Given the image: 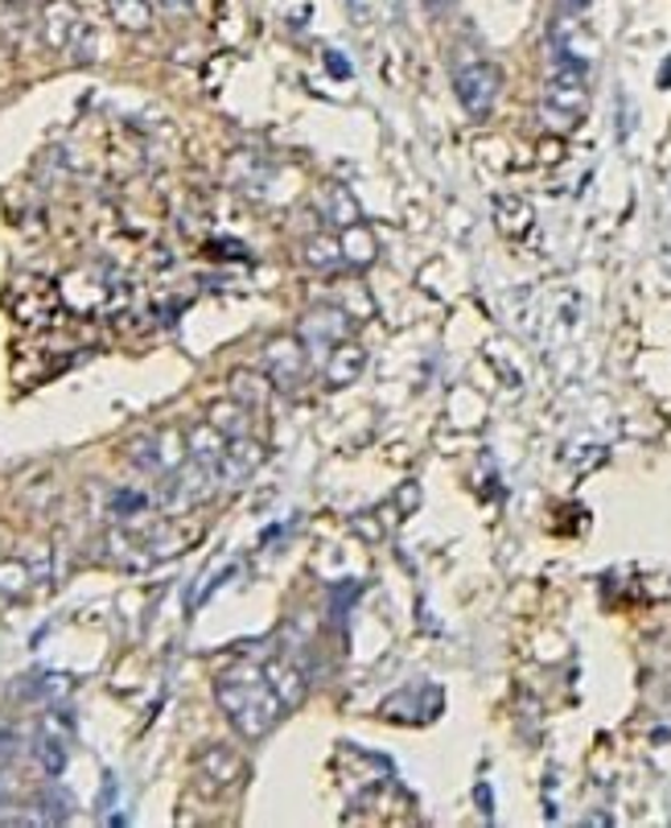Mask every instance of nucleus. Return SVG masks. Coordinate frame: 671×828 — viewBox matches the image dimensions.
I'll list each match as a JSON object with an SVG mask.
<instances>
[{
  "mask_svg": "<svg viewBox=\"0 0 671 828\" xmlns=\"http://www.w3.org/2000/svg\"><path fill=\"white\" fill-rule=\"evenodd\" d=\"M215 696H218V710L227 713V722H231L248 742L272 734V726H276L281 713H285V705L276 701V693H272L269 680H264V668H227L215 684Z\"/></svg>",
  "mask_w": 671,
  "mask_h": 828,
  "instance_id": "nucleus-1",
  "label": "nucleus"
},
{
  "mask_svg": "<svg viewBox=\"0 0 671 828\" xmlns=\"http://www.w3.org/2000/svg\"><path fill=\"white\" fill-rule=\"evenodd\" d=\"M589 67H572V63H556V70L548 75V87H544V120L569 133L581 124L589 107V83H585Z\"/></svg>",
  "mask_w": 671,
  "mask_h": 828,
  "instance_id": "nucleus-2",
  "label": "nucleus"
},
{
  "mask_svg": "<svg viewBox=\"0 0 671 828\" xmlns=\"http://www.w3.org/2000/svg\"><path fill=\"white\" fill-rule=\"evenodd\" d=\"M454 91L474 120H487L490 107L499 103V91H503V70L494 63H470L454 75Z\"/></svg>",
  "mask_w": 671,
  "mask_h": 828,
  "instance_id": "nucleus-3",
  "label": "nucleus"
},
{
  "mask_svg": "<svg viewBox=\"0 0 671 828\" xmlns=\"http://www.w3.org/2000/svg\"><path fill=\"white\" fill-rule=\"evenodd\" d=\"M128 457H133L140 470L166 474L169 478V474L185 462V433L161 429V433H152V438H136L133 445H128Z\"/></svg>",
  "mask_w": 671,
  "mask_h": 828,
  "instance_id": "nucleus-4",
  "label": "nucleus"
},
{
  "mask_svg": "<svg viewBox=\"0 0 671 828\" xmlns=\"http://www.w3.org/2000/svg\"><path fill=\"white\" fill-rule=\"evenodd\" d=\"M243 775H248V762L231 746L206 742L198 750V783L206 792H231L236 783H243Z\"/></svg>",
  "mask_w": 671,
  "mask_h": 828,
  "instance_id": "nucleus-5",
  "label": "nucleus"
},
{
  "mask_svg": "<svg viewBox=\"0 0 671 828\" xmlns=\"http://www.w3.org/2000/svg\"><path fill=\"white\" fill-rule=\"evenodd\" d=\"M264 367H269V379L276 388H297L305 379V367H309V351H305L302 339H272L264 347Z\"/></svg>",
  "mask_w": 671,
  "mask_h": 828,
  "instance_id": "nucleus-6",
  "label": "nucleus"
},
{
  "mask_svg": "<svg viewBox=\"0 0 671 828\" xmlns=\"http://www.w3.org/2000/svg\"><path fill=\"white\" fill-rule=\"evenodd\" d=\"M297 339L305 342V351H330L342 339H351V318L342 309H314L309 318L302 321Z\"/></svg>",
  "mask_w": 671,
  "mask_h": 828,
  "instance_id": "nucleus-7",
  "label": "nucleus"
},
{
  "mask_svg": "<svg viewBox=\"0 0 671 828\" xmlns=\"http://www.w3.org/2000/svg\"><path fill=\"white\" fill-rule=\"evenodd\" d=\"M67 746H70V729L62 726V717L50 713V717L42 722V734H37V742H34L42 775H50V779L62 775V767H67Z\"/></svg>",
  "mask_w": 671,
  "mask_h": 828,
  "instance_id": "nucleus-8",
  "label": "nucleus"
},
{
  "mask_svg": "<svg viewBox=\"0 0 671 828\" xmlns=\"http://www.w3.org/2000/svg\"><path fill=\"white\" fill-rule=\"evenodd\" d=\"M37 30H42L46 50H67L75 30H79V9H75V0H50V4L42 9Z\"/></svg>",
  "mask_w": 671,
  "mask_h": 828,
  "instance_id": "nucleus-9",
  "label": "nucleus"
},
{
  "mask_svg": "<svg viewBox=\"0 0 671 828\" xmlns=\"http://www.w3.org/2000/svg\"><path fill=\"white\" fill-rule=\"evenodd\" d=\"M264 680H269V689L276 693V701H281L285 710H297L305 701V689H309V677H305L293 659H272V663H264Z\"/></svg>",
  "mask_w": 671,
  "mask_h": 828,
  "instance_id": "nucleus-10",
  "label": "nucleus"
},
{
  "mask_svg": "<svg viewBox=\"0 0 671 828\" xmlns=\"http://www.w3.org/2000/svg\"><path fill=\"white\" fill-rule=\"evenodd\" d=\"M264 462V445L252 438V433H243V438H231L227 441V454H223V483H243V478H252V470Z\"/></svg>",
  "mask_w": 671,
  "mask_h": 828,
  "instance_id": "nucleus-11",
  "label": "nucleus"
},
{
  "mask_svg": "<svg viewBox=\"0 0 671 828\" xmlns=\"http://www.w3.org/2000/svg\"><path fill=\"white\" fill-rule=\"evenodd\" d=\"M363 367H367V351L351 339H342L338 347H330V355H326V379H330V388L354 384V379L363 375Z\"/></svg>",
  "mask_w": 671,
  "mask_h": 828,
  "instance_id": "nucleus-12",
  "label": "nucleus"
},
{
  "mask_svg": "<svg viewBox=\"0 0 671 828\" xmlns=\"http://www.w3.org/2000/svg\"><path fill=\"white\" fill-rule=\"evenodd\" d=\"M223 454H227V438H223L211 421L194 424V429L185 433V457H194V462H202V466H218V470H223Z\"/></svg>",
  "mask_w": 671,
  "mask_h": 828,
  "instance_id": "nucleus-13",
  "label": "nucleus"
},
{
  "mask_svg": "<svg viewBox=\"0 0 671 828\" xmlns=\"http://www.w3.org/2000/svg\"><path fill=\"white\" fill-rule=\"evenodd\" d=\"M252 412L255 408L239 405V400H218V405H211V417L206 421L215 424L223 438H243V433H252Z\"/></svg>",
  "mask_w": 671,
  "mask_h": 828,
  "instance_id": "nucleus-14",
  "label": "nucleus"
},
{
  "mask_svg": "<svg viewBox=\"0 0 671 828\" xmlns=\"http://www.w3.org/2000/svg\"><path fill=\"white\" fill-rule=\"evenodd\" d=\"M338 248H342V260H346V264H354V269H363V264H371V260H375V236H371L363 223H351V227H342V239H338Z\"/></svg>",
  "mask_w": 671,
  "mask_h": 828,
  "instance_id": "nucleus-15",
  "label": "nucleus"
},
{
  "mask_svg": "<svg viewBox=\"0 0 671 828\" xmlns=\"http://www.w3.org/2000/svg\"><path fill=\"white\" fill-rule=\"evenodd\" d=\"M112 21L128 34L152 30V4L149 0H112Z\"/></svg>",
  "mask_w": 671,
  "mask_h": 828,
  "instance_id": "nucleus-16",
  "label": "nucleus"
},
{
  "mask_svg": "<svg viewBox=\"0 0 671 828\" xmlns=\"http://www.w3.org/2000/svg\"><path fill=\"white\" fill-rule=\"evenodd\" d=\"M34 586V569L18 557H0V598H25Z\"/></svg>",
  "mask_w": 671,
  "mask_h": 828,
  "instance_id": "nucleus-17",
  "label": "nucleus"
},
{
  "mask_svg": "<svg viewBox=\"0 0 671 828\" xmlns=\"http://www.w3.org/2000/svg\"><path fill=\"white\" fill-rule=\"evenodd\" d=\"M302 256H305V264H309V269H318V272H330V269L342 264V248H338V239H330V236L305 239Z\"/></svg>",
  "mask_w": 671,
  "mask_h": 828,
  "instance_id": "nucleus-18",
  "label": "nucleus"
},
{
  "mask_svg": "<svg viewBox=\"0 0 671 828\" xmlns=\"http://www.w3.org/2000/svg\"><path fill=\"white\" fill-rule=\"evenodd\" d=\"M231 392H236L239 405H248V408H260L264 400H269V384H264L260 375H248V372H239V375H236V384H231Z\"/></svg>",
  "mask_w": 671,
  "mask_h": 828,
  "instance_id": "nucleus-19",
  "label": "nucleus"
},
{
  "mask_svg": "<svg viewBox=\"0 0 671 828\" xmlns=\"http://www.w3.org/2000/svg\"><path fill=\"white\" fill-rule=\"evenodd\" d=\"M67 50L75 54V63H95V58H100V34H95L91 25L79 21V30H75V37H70Z\"/></svg>",
  "mask_w": 671,
  "mask_h": 828,
  "instance_id": "nucleus-20",
  "label": "nucleus"
},
{
  "mask_svg": "<svg viewBox=\"0 0 671 828\" xmlns=\"http://www.w3.org/2000/svg\"><path fill=\"white\" fill-rule=\"evenodd\" d=\"M330 219L342 223V227H351V223H359V203L351 199V190H346V186H334V190H330Z\"/></svg>",
  "mask_w": 671,
  "mask_h": 828,
  "instance_id": "nucleus-21",
  "label": "nucleus"
},
{
  "mask_svg": "<svg viewBox=\"0 0 671 828\" xmlns=\"http://www.w3.org/2000/svg\"><path fill=\"white\" fill-rule=\"evenodd\" d=\"M145 508H149V499L136 495V490H120L116 499H112V515H116V520H133L136 511H145Z\"/></svg>",
  "mask_w": 671,
  "mask_h": 828,
  "instance_id": "nucleus-22",
  "label": "nucleus"
},
{
  "mask_svg": "<svg viewBox=\"0 0 671 828\" xmlns=\"http://www.w3.org/2000/svg\"><path fill=\"white\" fill-rule=\"evenodd\" d=\"M9 792H13V775H9V767H4V759H0V808L9 804Z\"/></svg>",
  "mask_w": 671,
  "mask_h": 828,
  "instance_id": "nucleus-23",
  "label": "nucleus"
},
{
  "mask_svg": "<svg viewBox=\"0 0 671 828\" xmlns=\"http://www.w3.org/2000/svg\"><path fill=\"white\" fill-rule=\"evenodd\" d=\"M457 0H424V9L433 13V18H445V13H454Z\"/></svg>",
  "mask_w": 671,
  "mask_h": 828,
  "instance_id": "nucleus-24",
  "label": "nucleus"
},
{
  "mask_svg": "<svg viewBox=\"0 0 671 828\" xmlns=\"http://www.w3.org/2000/svg\"><path fill=\"white\" fill-rule=\"evenodd\" d=\"M161 9H169V13H190L194 0H161Z\"/></svg>",
  "mask_w": 671,
  "mask_h": 828,
  "instance_id": "nucleus-25",
  "label": "nucleus"
},
{
  "mask_svg": "<svg viewBox=\"0 0 671 828\" xmlns=\"http://www.w3.org/2000/svg\"><path fill=\"white\" fill-rule=\"evenodd\" d=\"M330 70H334V75H346V63H342L338 54H330Z\"/></svg>",
  "mask_w": 671,
  "mask_h": 828,
  "instance_id": "nucleus-26",
  "label": "nucleus"
}]
</instances>
